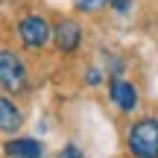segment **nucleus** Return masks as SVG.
<instances>
[{"mask_svg":"<svg viewBox=\"0 0 158 158\" xmlns=\"http://www.w3.org/2000/svg\"><path fill=\"white\" fill-rule=\"evenodd\" d=\"M129 149L135 158H158V120H141L132 126Z\"/></svg>","mask_w":158,"mask_h":158,"instance_id":"nucleus-1","label":"nucleus"},{"mask_svg":"<svg viewBox=\"0 0 158 158\" xmlns=\"http://www.w3.org/2000/svg\"><path fill=\"white\" fill-rule=\"evenodd\" d=\"M0 85L15 94L27 88V68L12 50H0Z\"/></svg>","mask_w":158,"mask_h":158,"instance_id":"nucleus-2","label":"nucleus"},{"mask_svg":"<svg viewBox=\"0 0 158 158\" xmlns=\"http://www.w3.org/2000/svg\"><path fill=\"white\" fill-rule=\"evenodd\" d=\"M18 35L27 47H44L50 41V23L38 15H27L21 23H18Z\"/></svg>","mask_w":158,"mask_h":158,"instance_id":"nucleus-3","label":"nucleus"},{"mask_svg":"<svg viewBox=\"0 0 158 158\" xmlns=\"http://www.w3.org/2000/svg\"><path fill=\"white\" fill-rule=\"evenodd\" d=\"M50 35L56 38V47L62 53H73L79 47V41H82V29H79L76 21H59L56 27L50 29Z\"/></svg>","mask_w":158,"mask_h":158,"instance_id":"nucleus-4","label":"nucleus"},{"mask_svg":"<svg viewBox=\"0 0 158 158\" xmlns=\"http://www.w3.org/2000/svg\"><path fill=\"white\" fill-rule=\"evenodd\" d=\"M3 149H6L9 158H41L44 155V147H41L38 141H32V138H15V141H9Z\"/></svg>","mask_w":158,"mask_h":158,"instance_id":"nucleus-5","label":"nucleus"},{"mask_svg":"<svg viewBox=\"0 0 158 158\" xmlns=\"http://www.w3.org/2000/svg\"><path fill=\"white\" fill-rule=\"evenodd\" d=\"M111 100L117 102L123 111H132V108L138 106V91L132 88V82H126V79H111Z\"/></svg>","mask_w":158,"mask_h":158,"instance_id":"nucleus-6","label":"nucleus"},{"mask_svg":"<svg viewBox=\"0 0 158 158\" xmlns=\"http://www.w3.org/2000/svg\"><path fill=\"white\" fill-rule=\"evenodd\" d=\"M21 123H23V117L15 108V102L9 97H0V132H18Z\"/></svg>","mask_w":158,"mask_h":158,"instance_id":"nucleus-7","label":"nucleus"},{"mask_svg":"<svg viewBox=\"0 0 158 158\" xmlns=\"http://www.w3.org/2000/svg\"><path fill=\"white\" fill-rule=\"evenodd\" d=\"M73 6L82 9V12H97V9L106 6V0H73Z\"/></svg>","mask_w":158,"mask_h":158,"instance_id":"nucleus-8","label":"nucleus"},{"mask_svg":"<svg viewBox=\"0 0 158 158\" xmlns=\"http://www.w3.org/2000/svg\"><path fill=\"white\" fill-rule=\"evenodd\" d=\"M129 3H132V0H111V9H117V12H126V9H129Z\"/></svg>","mask_w":158,"mask_h":158,"instance_id":"nucleus-9","label":"nucleus"},{"mask_svg":"<svg viewBox=\"0 0 158 158\" xmlns=\"http://www.w3.org/2000/svg\"><path fill=\"white\" fill-rule=\"evenodd\" d=\"M88 82H91V85L100 82V70H91V73H88Z\"/></svg>","mask_w":158,"mask_h":158,"instance_id":"nucleus-10","label":"nucleus"},{"mask_svg":"<svg viewBox=\"0 0 158 158\" xmlns=\"http://www.w3.org/2000/svg\"><path fill=\"white\" fill-rule=\"evenodd\" d=\"M68 158H79V152H76V147H68V152H64Z\"/></svg>","mask_w":158,"mask_h":158,"instance_id":"nucleus-11","label":"nucleus"}]
</instances>
